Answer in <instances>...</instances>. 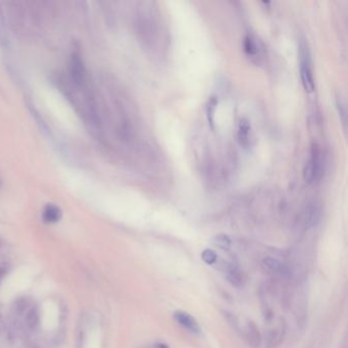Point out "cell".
<instances>
[{"instance_id": "cell-4", "label": "cell", "mask_w": 348, "mask_h": 348, "mask_svg": "<svg viewBox=\"0 0 348 348\" xmlns=\"http://www.w3.org/2000/svg\"><path fill=\"white\" fill-rule=\"evenodd\" d=\"M174 318H175V321L180 326H182L184 329L188 330L189 332L193 333V334H199L201 331L197 321L189 313L179 311L174 313Z\"/></svg>"}, {"instance_id": "cell-17", "label": "cell", "mask_w": 348, "mask_h": 348, "mask_svg": "<svg viewBox=\"0 0 348 348\" xmlns=\"http://www.w3.org/2000/svg\"><path fill=\"white\" fill-rule=\"evenodd\" d=\"M201 258L204 259V262L208 265H213L215 262H216V259H217V255L216 253L211 250V249H206L204 250V252L201 253Z\"/></svg>"}, {"instance_id": "cell-20", "label": "cell", "mask_w": 348, "mask_h": 348, "mask_svg": "<svg viewBox=\"0 0 348 348\" xmlns=\"http://www.w3.org/2000/svg\"><path fill=\"white\" fill-rule=\"evenodd\" d=\"M156 348H169V346L166 345V344H164V343H161V344H158V345L156 346Z\"/></svg>"}, {"instance_id": "cell-15", "label": "cell", "mask_w": 348, "mask_h": 348, "mask_svg": "<svg viewBox=\"0 0 348 348\" xmlns=\"http://www.w3.org/2000/svg\"><path fill=\"white\" fill-rule=\"evenodd\" d=\"M39 323V313L36 309H32L28 312L26 315V324L30 330H34Z\"/></svg>"}, {"instance_id": "cell-8", "label": "cell", "mask_w": 348, "mask_h": 348, "mask_svg": "<svg viewBox=\"0 0 348 348\" xmlns=\"http://www.w3.org/2000/svg\"><path fill=\"white\" fill-rule=\"evenodd\" d=\"M245 337L246 340H247L248 344L254 348L258 347L260 344V334H259V330L256 327V325L253 322H248L247 325L245 327Z\"/></svg>"}, {"instance_id": "cell-21", "label": "cell", "mask_w": 348, "mask_h": 348, "mask_svg": "<svg viewBox=\"0 0 348 348\" xmlns=\"http://www.w3.org/2000/svg\"><path fill=\"white\" fill-rule=\"evenodd\" d=\"M4 273H5V271H4L3 269H1V268H0V279H1V278L3 277V275H4Z\"/></svg>"}, {"instance_id": "cell-18", "label": "cell", "mask_w": 348, "mask_h": 348, "mask_svg": "<svg viewBox=\"0 0 348 348\" xmlns=\"http://www.w3.org/2000/svg\"><path fill=\"white\" fill-rule=\"evenodd\" d=\"M27 307H28L27 300H25V299H20V300H18L17 303H16V311H17V313H19L22 314V313H24V312L26 311Z\"/></svg>"}, {"instance_id": "cell-22", "label": "cell", "mask_w": 348, "mask_h": 348, "mask_svg": "<svg viewBox=\"0 0 348 348\" xmlns=\"http://www.w3.org/2000/svg\"><path fill=\"white\" fill-rule=\"evenodd\" d=\"M0 187H1V182H0Z\"/></svg>"}, {"instance_id": "cell-1", "label": "cell", "mask_w": 348, "mask_h": 348, "mask_svg": "<svg viewBox=\"0 0 348 348\" xmlns=\"http://www.w3.org/2000/svg\"><path fill=\"white\" fill-rule=\"evenodd\" d=\"M324 162L322 150L317 144L312 145L311 157L303 169V179L308 184L320 180L324 173Z\"/></svg>"}, {"instance_id": "cell-11", "label": "cell", "mask_w": 348, "mask_h": 348, "mask_svg": "<svg viewBox=\"0 0 348 348\" xmlns=\"http://www.w3.org/2000/svg\"><path fill=\"white\" fill-rule=\"evenodd\" d=\"M264 264L267 268H269L273 272L280 273V274L287 273L286 266L278 258H275L273 256H266L264 258Z\"/></svg>"}, {"instance_id": "cell-19", "label": "cell", "mask_w": 348, "mask_h": 348, "mask_svg": "<svg viewBox=\"0 0 348 348\" xmlns=\"http://www.w3.org/2000/svg\"><path fill=\"white\" fill-rule=\"evenodd\" d=\"M337 108L339 111V115L342 117V122L343 124H346V108L344 106V104L341 103V101H337Z\"/></svg>"}, {"instance_id": "cell-10", "label": "cell", "mask_w": 348, "mask_h": 348, "mask_svg": "<svg viewBox=\"0 0 348 348\" xmlns=\"http://www.w3.org/2000/svg\"><path fill=\"white\" fill-rule=\"evenodd\" d=\"M227 279L234 287L240 288L245 283L244 274L236 267H232L227 271Z\"/></svg>"}, {"instance_id": "cell-12", "label": "cell", "mask_w": 348, "mask_h": 348, "mask_svg": "<svg viewBox=\"0 0 348 348\" xmlns=\"http://www.w3.org/2000/svg\"><path fill=\"white\" fill-rule=\"evenodd\" d=\"M321 217V210L316 206H311L307 210L306 222L309 228L315 226Z\"/></svg>"}, {"instance_id": "cell-14", "label": "cell", "mask_w": 348, "mask_h": 348, "mask_svg": "<svg viewBox=\"0 0 348 348\" xmlns=\"http://www.w3.org/2000/svg\"><path fill=\"white\" fill-rule=\"evenodd\" d=\"M243 47H244L245 53L249 56H256L259 50L257 43L251 36H246L244 38Z\"/></svg>"}, {"instance_id": "cell-5", "label": "cell", "mask_w": 348, "mask_h": 348, "mask_svg": "<svg viewBox=\"0 0 348 348\" xmlns=\"http://www.w3.org/2000/svg\"><path fill=\"white\" fill-rule=\"evenodd\" d=\"M286 326L281 322L276 328H273L266 333V344L268 348H276L284 340Z\"/></svg>"}, {"instance_id": "cell-16", "label": "cell", "mask_w": 348, "mask_h": 348, "mask_svg": "<svg viewBox=\"0 0 348 348\" xmlns=\"http://www.w3.org/2000/svg\"><path fill=\"white\" fill-rule=\"evenodd\" d=\"M213 244L221 249L228 250L231 247V239L225 234H220L213 238Z\"/></svg>"}, {"instance_id": "cell-7", "label": "cell", "mask_w": 348, "mask_h": 348, "mask_svg": "<svg viewBox=\"0 0 348 348\" xmlns=\"http://www.w3.org/2000/svg\"><path fill=\"white\" fill-rule=\"evenodd\" d=\"M250 123L247 119H241L238 125L237 138L240 145L244 147H247L249 145V134H250Z\"/></svg>"}, {"instance_id": "cell-13", "label": "cell", "mask_w": 348, "mask_h": 348, "mask_svg": "<svg viewBox=\"0 0 348 348\" xmlns=\"http://www.w3.org/2000/svg\"><path fill=\"white\" fill-rule=\"evenodd\" d=\"M217 104H219V100L215 96H212L209 99L208 104H207V118H208V122L209 124L211 126V128H214V113L217 107Z\"/></svg>"}, {"instance_id": "cell-9", "label": "cell", "mask_w": 348, "mask_h": 348, "mask_svg": "<svg viewBox=\"0 0 348 348\" xmlns=\"http://www.w3.org/2000/svg\"><path fill=\"white\" fill-rule=\"evenodd\" d=\"M9 43V34L6 24V18L2 4H0V45L6 47Z\"/></svg>"}, {"instance_id": "cell-3", "label": "cell", "mask_w": 348, "mask_h": 348, "mask_svg": "<svg viewBox=\"0 0 348 348\" xmlns=\"http://www.w3.org/2000/svg\"><path fill=\"white\" fill-rule=\"evenodd\" d=\"M86 68L79 51H74L70 60V75L71 81L77 86H82L86 81Z\"/></svg>"}, {"instance_id": "cell-6", "label": "cell", "mask_w": 348, "mask_h": 348, "mask_svg": "<svg viewBox=\"0 0 348 348\" xmlns=\"http://www.w3.org/2000/svg\"><path fill=\"white\" fill-rule=\"evenodd\" d=\"M42 217L44 222L49 223V224H54L60 222L63 217V211L60 207H57L53 204H48L45 206L44 209H43Z\"/></svg>"}, {"instance_id": "cell-2", "label": "cell", "mask_w": 348, "mask_h": 348, "mask_svg": "<svg viewBox=\"0 0 348 348\" xmlns=\"http://www.w3.org/2000/svg\"><path fill=\"white\" fill-rule=\"evenodd\" d=\"M300 78L306 92L313 93L314 91V79L309 50L304 44L300 46Z\"/></svg>"}]
</instances>
